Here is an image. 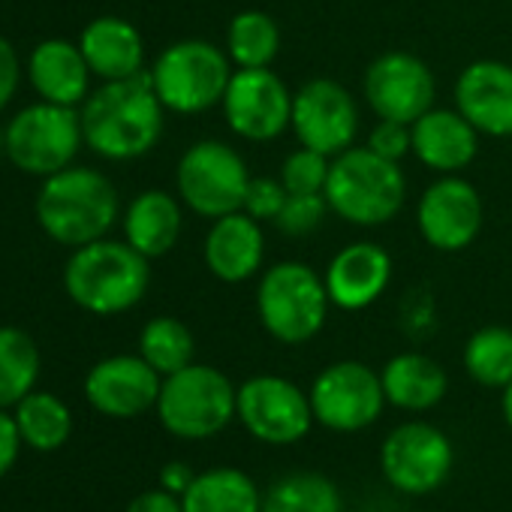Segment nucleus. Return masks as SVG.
I'll return each instance as SVG.
<instances>
[{
	"instance_id": "obj_16",
	"label": "nucleus",
	"mask_w": 512,
	"mask_h": 512,
	"mask_svg": "<svg viewBox=\"0 0 512 512\" xmlns=\"http://www.w3.org/2000/svg\"><path fill=\"white\" fill-rule=\"evenodd\" d=\"M485 223L479 190L461 175H440L425 187L416 205V226L422 238L443 253H458L476 241Z\"/></svg>"
},
{
	"instance_id": "obj_9",
	"label": "nucleus",
	"mask_w": 512,
	"mask_h": 512,
	"mask_svg": "<svg viewBox=\"0 0 512 512\" xmlns=\"http://www.w3.org/2000/svg\"><path fill=\"white\" fill-rule=\"evenodd\" d=\"M82 142V115L73 106L37 103L7 124V157L28 175L49 178L67 169Z\"/></svg>"
},
{
	"instance_id": "obj_26",
	"label": "nucleus",
	"mask_w": 512,
	"mask_h": 512,
	"mask_svg": "<svg viewBox=\"0 0 512 512\" xmlns=\"http://www.w3.org/2000/svg\"><path fill=\"white\" fill-rule=\"evenodd\" d=\"M184 512H263V494L253 479L235 467H211L196 473L181 494Z\"/></svg>"
},
{
	"instance_id": "obj_40",
	"label": "nucleus",
	"mask_w": 512,
	"mask_h": 512,
	"mask_svg": "<svg viewBox=\"0 0 512 512\" xmlns=\"http://www.w3.org/2000/svg\"><path fill=\"white\" fill-rule=\"evenodd\" d=\"M193 479H196V473H193L184 461H172V464H166L163 473H160V488H166V491H172V494L181 497V494L193 485Z\"/></svg>"
},
{
	"instance_id": "obj_19",
	"label": "nucleus",
	"mask_w": 512,
	"mask_h": 512,
	"mask_svg": "<svg viewBox=\"0 0 512 512\" xmlns=\"http://www.w3.org/2000/svg\"><path fill=\"white\" fill-rule=\"evenodd\" d=\"M323 281L335 308L365 311L392 281V256L374 241H353L332 256Z\"/></svg>"
},
{
	"instance_id": "obj_24",
	"label": "nucleus",
	"mask_w": 512,
	"mask_h": 512,
	"mask_svg": "<svg viewBox=\"0 0 512 512\" xmlns=\"http://www.w3.org/2000/svg\"><path fill=\"white\" fill-rule=\"evenodd\" d=\"M181 205L166 190H145L139 193L127 214H124V238L130 247H136L142 256H166L181 235Z\"/></svg>"
},
{
	"instance_id": "obj_17",
	"label": "nucleus",
	"mask_w": 512,
	"mask_h": 512,
	"mask_svg": "<svg viewBox=\"0 0 512 512\" xmlns=\"http://www.w3.org/2000/svg\"><path fill=\"white\" fill-rule=\"evenodd\" d=\"M160 374L142 356H109L85 377L88 404L112 419H133L157 407Z\"/></svg>"
},
{
	"instance_id": "obj_37",
	"label": "nucleus",
	"mask_w": 512,
	"mask_h": 512,
	"mask_svg": "<svg viewBox=\"0 0 512 512\" xmlns=\"http://www.w3.org/2000/svg\"><path fill=\"white\" fill-rule=\"evenodd\" d=\"M19 79H22V64L16 49L10 46V40L0 37V109H4L16 91H19Z\"/></svg>"
},
{
	"instance_id": "obj_36",
	"label": "nucleus",
	"mask_w": 512,
	"mask_h": 512,
	"mask_svg": "<svg viewBox=\"0 0 512 512\" xmlns=\"http://www.w3.org/2000/svg\"><path fill=\"white\" fill-rule=\"evenodd\" d=\"M368 148L386 160L401 163L410 151H413V124H401V121H377V127L368 133Z\"/></svg>"
},
{
	"instance_id": "obj_4",
	"label": "nucleus",
	"mask_w": 512,
	"mask_h": 512,
	"mask_svg": "<svg viewBox=\"0 0 512 512\" xmlns=\"http://www.w3.org/2000/svg\"><path fill=\"white\" fill-rule=\"evenodd\" d=\"M407 199V178L395 160H386L365 148H347L332 157L326 202L353 226L389 223Z\"/></svg>"
},
{
	"instance_id": "obj_34",
	"label": "nucleus",
	"mask_w": 512,
	"mask_h": 512,
	"mask_svg": "<svg viewBox=\"0 0 512 512\" xmlns=\"http://www.w3.org/2000/svg\"><path fill=\"white\" fill-rule=\"evenodd\" d=\"M329 211L332 208L326 202V193H290L275 226L284 235L302 238V235H311L314 229H320Z\"/></svg>"
},
{
	"instance_id": "obj_21",
	"label": "nucleus",
	"mask_w": 512,
	"mask_h": 512,
	"mask_svg": "<svg viewBox=\"0 0 512 512\" xmlns=\"http://www.w3.org/2000/svg\"><path fill=\"white\" fill-rule=\"evenodd\" d=\"M479 130L458 109H428L413 121V154L422 166L455 175L473 163Z\"/></svg>"
},
{
	"instance_id": "obj_35",
	"label": "nucleus",
	"mask_w": 512,
	"mask_h": 512,
	"mask_svg": "<svg viewBox=\"0 0 512 512\" xmlns=\"http://www.w3.org/2000/svg\"><path fill=\"white\" fill-rule=\"evenodd\" d=\"M287 187L281 184V178L275 181V178H253L250 175V184H247V193H244V205H241V211L244 214H250L253 220H278V214H281V208H284V202H287Z\"/></svg>"
},
{
	"instance_id": "obj_27",
	"label": "nucleus",
	"mask_w": 512,
	"mask_h": 512,
	"mask_svg": "<svg viewBox=\"0 0 512 512\" xmlns=\"http://www.w3.org/2000/svg\"><path fill=\"white\" fill-rule=\"evenodd\" d=\"M16 425L22 434V443L37 452H55L61 449L73 434V413L70 407L52 395V392H31L16 404Z\"/></svg>"
},
{
	"instance_id": "obj_25",
	"label": "nucleus",
	"mask_w": 512,
	"mask_h": 512,
	"mask_svg": "<svg viewBox=\"0 0 512 512\" xmlns=\"http://www.w3.org/2000/svg\"><path fill=\"white\" fill-rule=\"evenodd\" d=\"M380 380H383L386 401L413 413L437 407L449 386L446 371L422 353H401L389 359L386 368L380 371Z\"/></svg>"
},
{
	"instance_id": "obj_20",
	"label": "nucleus",
	"mask_w": 512,
	"mask_h": 512,
	"mask_svg": "<svg viewBox=\"0 0 512 512\" xmlns=\"http://www.w3.org/2000/svg\"><path fill=\"white\" fill-rule=\"evenodd\" d=\"M266 260V235L260 220L244 211L223 214L205 235V266L223 284H244L260 275Z\"/></svg>"
},
{
	"instance_id": "obj_6",
	"label": "nucleus",
	"mask_w": 512,
	"mask_h": 512,
	"mask_svg": "<svg viewBox=\"0 0 512 512\" xmlns=\"http://www.w3.org/2000/svg\"><path fill=\"white\" fill-rule=\"evenodd\" d=\"M232 73L229 55L214 43L181 40L160 52L151 67V85L169 112L199 115L223 103Z\"/></svg>"
},
{
	"instance_id": "obj_12",
	"label": "nucleus",
	"mask_w": 512,
	"mask_h": 512,
	"mask_svg": "<svg viewBox=\"0 0 512 512\" xmlns=\"http://www.w3.org/2000/svg\"><path fill=\"white\" fill-rule=\"evenodd\" d=\"M383 404V380L362 362H335L323 368L311 386L314 419L329 431H362L380 419Z\"/></svg>"
},
{
	"instance_id": "obj_23",
	"label": "nucleus",
	"mask_w": 512,
	"mask_h": 512,
	"mask_svg": "<svg viewBox=\"0 0 512 512\" xmlns=\"http://www.w3.org/2000/svg\"><path fill=\"white\" fill-rule=\"evenodd\" d=\"M28 76L46 103L76 109L88 97V82L94 73L79 46L67 40H46L31 52Z\"/></svg>"
},
{
	"instance_id": "obj_39",
	"label": "nucleus",
	"mask_w": 512,
	"mask_h": 512,
	"mask_svg": "<svg viewBox=\"0 0 512 512\" xmlns=\"http://www.w3.org/2000/svg\"><path fill=\"white\" fill-rule=\"evenodd\" d=\"M127 512H184V506L178 494L166 488H154V491H142L139 497H133Z\"/></svg>"
},
{
	"instance_id": "obj_8",
	"label": "nucleus",
	"mask_w": 512,
	"mask_h": 512,
	"mask_svg": "<svg viewBox=\"0 0 512 512\" xmlns=\"http://www.w3.org/2000/svg\"><path fill=\"white\" fill-rule=\"evenodd\" d=\"M175 184L190 211L217 220L223 214L241 211L250 172L232 145L220 139H202L181 154Z\"/></svg>"
},
{
	"instance_id": "obj_3",
	"label": "nucleus",
	"mask_w": 512,
	"mask_h": 512,
	"mask_svg": "<svg viewBox=\"0 0 512 512\" xmlns=\"http://www.w3.org/2000/svg\"><path fill=\"white\" fill-rule=\"evenodd\" d=\"M115 217L118 190L97 169L67 166L49 175L37 196V220L58 244H91L112 229Z\"/></svg>"
},
{
	"instance_id": "obj_1",
	"label": "nucleus",
	"mask_w": 512,
	"mask_h": 512,
	"mask_svg": "<svg viewBox=\"0 0 512 512\" xmlns=\"http://www.w3.org/2000/svg\"><path fill=\"white\" fill-rule=\"evenodd\" d=\"M163 112L151 73L106 82L85 100L82 133L91 151L106 160H136L163 136Z\"/></svg>"
},
{
	"instance_id": "obj_13",
	"label": "nucleus",
	"mask_w": 512,
	"mask_h": 512,
	"mask_svg": "<svg viewBox=\"0 0 512 512\" xmlns=\"http://www.w3.org/2000/svg\"><path fill=\"white\" fill-rule=\"evenodd\" d=\"M293 133L302 148L338 157L356 145L359 103L335 79H311L293 94Z\"/></svg>"
},
{
	"instance_id": "obj_7",
	"label": "nucleus",
	"mask_w": 512,
	"mask_h": 512,
	"mask_svg": "<svg viewBox=\"0 0 512 512\" xmlns=\"http://www.w3.org/2000/svg\"><path fill=\"white\" fill-rule=\"evenodd\" d=\"M238 389L211 365H187L163 377L157 416L160 425L181 440H205L220 434L235 416Z\"/></svg>"
},
{
	"instance_id": "obj_29",
	"label": "nucleus",
	"mask_w": 512,
	"mask_h": 512,
	"mask_svg": "<svg viewBox=\"0 0 512 512\" xmlns=\"http://www.w3.org/2000/svg\"><path fill=\"white\" fill-rule=\"evenodd\" d=\"M37 377H40L37 341L16 326H0V410H10L25 395H31Z\"/></svg>"
},
{
	"instance_id": "obj_28",
	"label": "nucleus",
	"mask_w": 512,
	"mask_h": 512,
	"mask_svg": "<svg viewBox=\"0 0 512 512\" xmlns=\"http://www.w3.org/2000/svg\"><path fill=\"white\" fill-rule=\"evenodd\" d=\"M281 52V28L263 10H244L226 28V55L238 70H263Z\"/></svg>"
},
{
	"instance_id": "obj_30",
	"label": "nucleus",
	"mask_w": 512,
	"mask_h": 512,
	"mask_svg": "<svg viewBox=\"0 0 512 512\" xmlns=\"http://www.w3.org/2000/svg\"><path fill=\"white\" fill-rule=\"evenodd\" d=\"M467 374L488 389H503L512 383V329L485 326L464 344Z\"/></svg>"
},
{
	"instance_id": "obj_42",
	"label": "nucleus",
	"mask_w": 512,
	"mask_h": 512,
	"mask_svg": "<svg viewBox=\"0 0 512 512\" xmlns=\"http://www.w3.org/2000/svg\"><path fill=\"white\" fill-rule=\"evenodd\" d=\"M0 154H7V130H0Z\"/></svg>"
},
{
	"instance_id": "obj_18",
	"label": "nucleus",
	"mask_w": 512,
	"mask_h": 512,
	"mask_svg": "<svg viewBox=\"0 0 512 512\" xmlns=\"http://www.w3.org/2000/svg\"><path fill=\"white\" fill-rule=\"evenodd\" d=\"M455 109L479 136H512V67L503 61H473L455 82Z\"/></svg>"
},
{
	"instance_id": "obj_11",
	"label": "nucleus",
	"mask_w": 512,
	"mask_h": 512,
	"mask_svg": "<svg viewBox=\"0 0 512 512\" xmlns=\"http://www.w3.org/2000/svg\"><path fill=\"white\" fill-rule=\"evenodd\" d=\"M220 109L229 130L247 142H272L293 124V94L272 67L235 70Z\"/></svg>"
},
{
	"instance_id": "obj_22",
	"label": "nucleus",
	"mask_w": 512,
	"mask_h": 512,
	"mask_svg": "<svg viewBox=\"0 0 512 512\" xmlns=\"http://www.w3.org/2000/svg\"><path fill=\"white\" fill-rule=\"evenodd\" d=\"M79 49L94 76L103 82H121L142 73L145 64V43L142 34L118 16L94 19L79 40Z\"/></svg>"
},
{
	"instance_id": "obj_15",
	"label": "nucleus",
	"mask_w": 512,
	"mask_h": 512,
	"mask_svg": "<svg viewBox=\"0 0 512 512\" xmlns=\"http://www.w3.org/2000/svg\"><path fill=\"white\" fill-rule=\"evenodd\" d=\"M452 461L449 437L428 422L398 425L380 449L383 476L404 494H428L443 485Z\"/></svg>"
},
{
	"instance_id": "obj_33",
	"label": "nucleus",
	"mask_w": 512,
	"mask_h": 512,
	"mask_svg": "<svg viewBox=\"0 0 512 512\" xmlns=\"http://www.w3.org/2000/svg\"><path fill=\"white\" fill-rule=\"evenodd\" d=\"M329 166H332V157L311 151V148H299L287 154L281 166V184L287 187V193H326Z\"/></svg>"
},
{
	"instance_id": "obj_41",
	"label": "nucleus",
	"mask_w": 512,
	"mask_h": 512,
	"mask_svg": "<svg viewBox=\"0 0 512 512\" xmlns=\"http://www.w3.org/2000/svg\"><path fill=\"white\" fill-rule=\"evenodd\" d=\"M503 419H506V425L512 431V383L503 386Z\"/></svg>"
},
{
	"instance_id": "obj_10",
	"label": "nucleus",
	"mask_w": 512,
	"mask_h": 512,
	"mask_svg": "<svg viewBox=\"0 0 512 512\" xmlns=\"http://www.w3.org/2000/svg\"><path fill=\"white\" fill-rule=\"evenodd\" d=\"M235 416L256 440L272 446H290L314 425L311 395L278 374H260L241 383L235 395Z\"/></svg>"
},
{
	"instance_id": "obj_31",
	"label": "nucleus",
	"mask_w": 512,
	"mask_h": 512,
	"mask_svg": "<svg viewBox=\"0 0 512 512\" xmlns=\"http://www.w3.org/2000/svg\"><path fill=\"white\" fill-rule=\"evenodd\" d=\"M341 494L320 473H290L263 497V512H341Z\"/></svg>"
},
{
	"instance_id": "obj_32",
	"label": "nucleus",
	"mask_w": 512,
	"mask_h": 512,
	"mask_svg": "<svg viewBox=\"0 0 512 512\" xmlns=\"http://www.w3.org/2000/svg\"><path fill=\"white\" fill-rule=\"evenodd\" d=\"M196 341L193 332L175 317H154L139 335V356L160 374L169 377L193 362Z\"/></svg>"
},
{
	"instance_id": "obj_2",
	"label": "nucleus",
	"mask_w": 512,
	"mask_h": 512,
	"mask_svg": "<svg viewBox=\"0 0 512 512\" xmlns=\"http://www.w3.org/2000/svg\"><path fill=\"white\" fill-rule=\"evenodd\" d=\"M148 281V256L127 241L109 238L76 247L64 269V287L70 299L97 317H115L136 308L148 290Z\"/></svg>"
},
{
	"instance_id": "obj_5",
	"label": "nucleus",
	"mask_w": 512,
	"mask_h": 512,
	"mask_svg": "<svg viewBox=\"0 0 512 512\" xmlns=\"http://www.w3.org/2000/svg\"><path fill=\"white\" fill-rule=\"evenodd\" d=\"M326 281L308 263H275L256 287V314L263 329L281 344H305L320 335L329 317Z\"/></svg>"
},
{
	"instance_id": "obj_14",
	"label": "nucleus",
	"mask_w": 512,
	"mask_h": 512,
	"mask_svg": "<svg viewBox=\"0 0 512 512\" xmlns=\"http://www.w3.org/2000/svg\"><path fill=\"white\" fill-rule=\"evenodd\" d=\"M362 91L377 118L413 124L434 109L437 82L422 58L410 52H383L368 64Z\"/></svg>"
},
{
	"instance_id": "obj_38",
	"label": "nucleus",
	"mask_w": 512,
	"mask_h": 512,
	"mask_svg": "<svg viewBox=\"0 0 512 512\" xmlns=\"http://www.w3.org/2000/svg\"><path fill=\"white\" fill-rule=\"evenodd\" d=\"M22 446L25 443H22L16 416H10L7 410H0V479H4L13 470V464L19 461Z\"/></svg>"
}]
</instances>
